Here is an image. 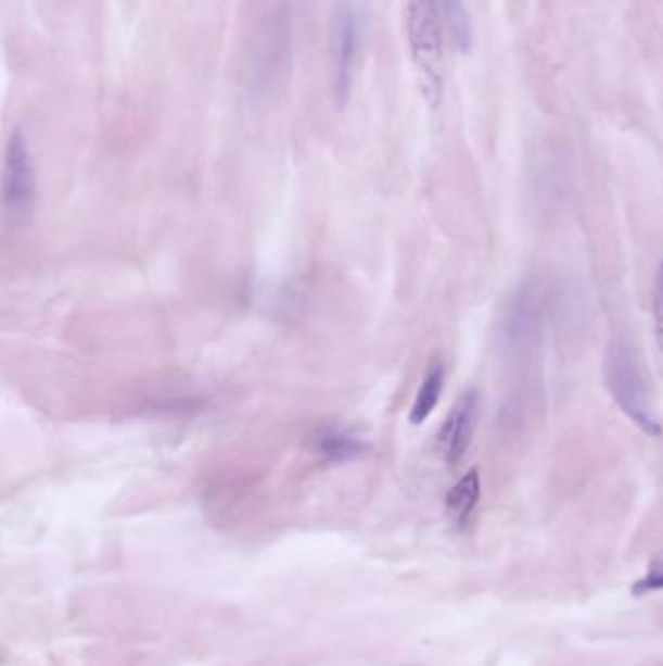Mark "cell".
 Masks as SVG:
<instances>
[{"instance_id": "obj_9", "label": "cell", "mask_w": 663, "mask_h": 666, "mask_svg": "<svg viewBox=\"0 0 663 666\" xmlns=\"http://www.w3.org/2000/svg\"><path fill=\"white\" fill-rule=\"evenodd\" d=\"M442 390H444V365L439 361H434L426 370V376L422 380L419 394L415 398V404L409 413L411 425H422L429 419L430 413L434 412V407L438 405Z\"/></svg>"}, {"instance_id": "obj_2", "label": "cell", "mask_w": 663, "mask_h": 666, "mask_svg": "<svg viewBox=\"0 0 663 666\" xmlns=\"http://www.w3.org/2000/svg\"><path fill=\"white\" fill-rule=\"evenodd\" d=\"M603 376L609 394L621 412L648 435H660L662 423L655 413L654 392L645 361L626 339L611 341L603 361Z\"/></svg>"}, {"instance_id": "obj_5", "label": "cell", "mask_w": 663, "mask_h": 666, "mask_svg": "<svg viewBox=\"0 0 663 666\" xmlns=\"http://www.w3.org/2000/svg\"><path fill=\"white\" fill-rule=\"evenodd\" d=\"M36 168L24 133L14 129L7 142L2 172V209L4 221L12 226L29 223L36 209Z\"/></svg>"}, {"instance_id": "obj_11", "label": "cell", "mask_w": 663, "mask_h": 666, "mask_svg": "<svg viewBox=\"0 0 663 666\" xmlns=\"http://www.w3.org/2000/svg\"><path fill=\"white\" fill-rule=\"evenodd\" d=\"M635 594H646V592L663 591V552L655 555L650 562V567L645 577L636 582Z\"/></svg>"}, {"instance_id": "obj_12", "label": "cell", "mask_w": 663, "mask_h": 666, "mask_svg": "<svg viewBox=\"0 0 663 666\" xmlns=\"http://www.w3.org/2000/svg\"><path fill=\"white\" fill-rule=\"evenodd\" d=\"M654 324L658 348L662 349L663 353V262L660 265V272H658V279H655Z\"/></svg>"}, {"instance_id": "obj_7", "label": "cell", "mask_w": 663, "mask_h": 666, "mask_svg": "<svg viewBox=\"0 0 663 666\" xmlns=\"http://www.w3.org/2000/svg\"><path fill=\"white\" fill-rule=\"evenodd\" d=\"M537 285H527L515 292L508 304L505 318V336L508 343L520 345L535 336L543 318V294Z\"/></svg>"}, {"instance_id": "obj_1", "label": "cell", "mask_w": 663, "mask_h": 666, "mask_svg": "<svg viewBox=\"0 0 663 666\" xmlns=\"http://www.w3.org/2000/svg\"><path fill=\"white\" fill-rule=\"evenodd\" d=\"M294 63V18L289 0H262L255 10L245 48L250 95L267 98L281 90Z\"/></svg>"}, {"instance_id": "obj_10", "label": "cell", "mask_w": 663, "mask_h": 666, "mask_svg": "<svg viewBox=\"0 0 663 666\" xmlns=\"http://www.w3.org/2000/svg\"><path fill=\"white\" fill-rule=\"evenodd\" d=\"M318 451L329 461H350L366 452V442L348 432L326 431L318 439Z\"/></svg>"}, {"instance_id": "obj_3", "label": "cell", "mask_w": 663, "mask_h": 666, "mask_svg": "<svg viewBox=\"0 0 663 666\" xmlns=\"http://www.w3.org/2000/svg\"><path fill=\"white\" fill-rule=\"evenodd\" d=\"M405 36L422 96L430 108H438L444 90V16L438 0H407Z\"/></svg>"}, {"instance_id": "obj_8", "label": "cell", "mask_w": 663, "mask_h": 666, "mask_svg": "<svg viewBox=\"0 0 663 666\" xmlns=\"http://www.w3.org/2000/svg\"><path fill=\"white\" fill-rule=\"evenodd\" d=\"M481 499V476L479 469H469L446 498V513L454 525L463 526L468 523Z\"/></svg>"}, {"instance_id": "obj_4", "label": "cell", "mask_w": 663, "mask_h": 666, "mask_svg": "<svg viewBox=\"0 0 663 666\" xmlns=\"http://www.w3.org/2000/svg\"><path fill=\"white\" fill-rule=\"evenodd\" d=\"M362 34V18L355 0H336L329 26L331 88L335 103L343 110L355 86L356 55Z\"/></svg>"}, {"instance_id": "obj_6", "label": "cell", "mask_w": 663, "mask_h": 666, "mask_svg": "<svg viewBox=\"0 0 663 666\" xmlns=\"http://www.w3.org/2000/svg\"><path fill=\"white\" fill-rule=\"evenodd\" d=\"M476 417H479V395L475 390H468L459 395L436 439L439 456L448 462L449 466L459 464L469 451L475 435Z\"/></svg>"}]
</instances>
